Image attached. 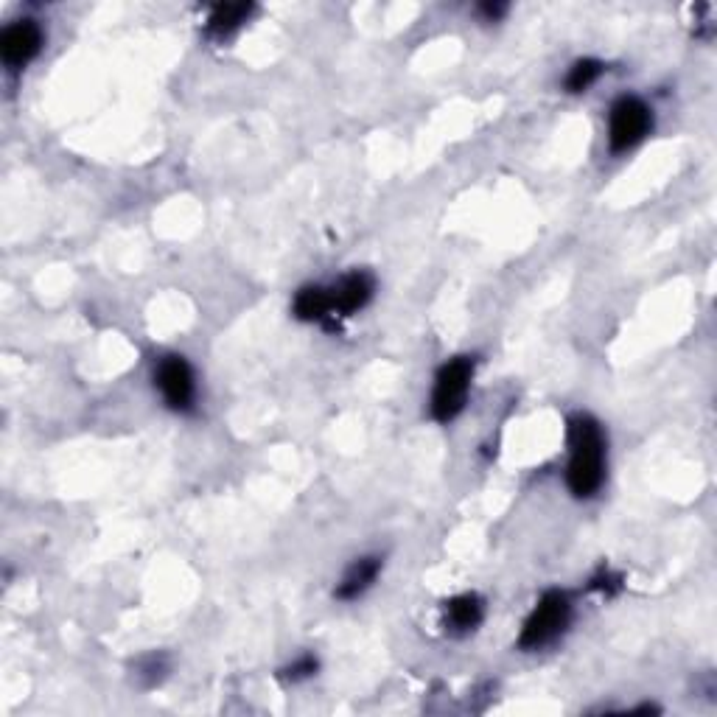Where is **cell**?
I'll return each instance as SVG.
<instances>
[{"label":"cell","instance_id":"277c9868","mask_svg":"<svg viewBox=\"0 0 717 717\" xmlns=\"http://www.w3.org/2000/svg\"><path fill=\"white\" fill-rule=\"evenodd\" d=\"M653 124V115L645 101L636 96H625L611 107L608 115V143L611 152H628L645 138Z\"/></svg>","mask_w":717,"mask_h":717},{"label":"cell","instance_id":"ba28073f","mask_svg":"<svg viewBox=\"0 0 717 717\" xmlns=\"http://www.w3.org/2000/svg\"><path fill=\"white\" fill-rule=\"evenodd\" d=\"M485 605L477 594H460L446 603V628L451 633H471L482 622Z\"/></svg>","mask_w":717,"mask_h":717},{"label":"cell","instance_id":"8fae6325","mask_svg":"<svg viewBox=\"0 0 717 717\" xmlns=\"http://www.w3.org/2000/svg\"><path fill=\"white\" fill-rule=\"evenodd\" d=\"M331 295L323 286H306L300 289L295 297V317L303 323H314V320H325L331 317Z\"/></svg>","mask_w":717,"mask_h":717},{"label":"cell","instance_id":"7a4b0ae2","mask_svg":"<svg viewBox=\"0 0 717 717\" xmlns=\"http://www.w3.org/2000/svg\"><path fill=\"white\" fill-rule=\"evenodd\" d=\"M569 619H572V600H569V594H563V591H547L533 608V614L524 622L519 636V647L521 650L547 647L549 642H555V639L566 631Z\"/></svg>","mask_w":717,"mask_h":717},{"label":"cell","instance_id":"9c48e42d","mask_svg":"<svg viewBox=\"0 0 717 717\" xmlns=\"http://www.w3.org/2000/svg\"><path fill=\"white\" fill-rule=\"evenodd\" d=\"M381 572V558H359V561L353 563L351 569L345 572L342 577V583L337 586V597L339 600H356V597H362L370 586H373V580L379 577Z\"/></svg>","mask_w":717,"mask_h":717},{"label":"cell","instance_id":"8992f818","mask_svg":"<svg viewBox=\"0 0 717 717\" xmlns=\"http://www.w3.org/2000/svg\"><path fill=\"white\" fill-rule=\"evenodd\" d=\"M43 48V29L34 20H17L0 34V57L6 68H26Z\"/></svg>","mask_w":717,"mask_h":717},{"label":"cell","instance_id":"3957f363","mask_svg":"<svg viewBox=\"0 0 717 717\" xmlns=\"http://www.w3.org/2000/svg\"><path fill=\"white\" fill-rule=\"evenodd\" d=\"M474 379V359L457 356L437 370L435 390H432V418L440 423L454 421L463 412Z\"/></svg>","mask_w":717,"mask_h":717},{"label":"cell","instance_id":"52a82bcc","mask_svg":"<svg viewBox=\"0 0 717 717\" xmlns=\"http://www.w3.org/2000/svg\"><path fill=\"white\" fill-rule=\"evenodd\" d=\"M373 289H376V283H373V278H370L367 272H351V275H345L337 286L328 289V295H331V311L339 314V317H351V314L365 309L367 303H370Z\"/></svg>","mask_w":717,"mask_h":717},{"label":"cell","instance_id":"5b68a950","mask_svg":"<svg viewBox=\"0 0 717 717\" xmlns=\"http://www.w3.org/2000/svg\"><path fill=\"white\" fill-rule=\"evenodd\" d=\"M155 384L163 401L169 404L174 412H191L194 401H197V381H194V370L185 362L183 356H166L157 365Z\"/></svg>","mask_w":717,"mask_h":717},{"label":"cell","instance_id":"5bb4252c","mask_svg":"<svg viewBox=\"0 0 717 717\" xmlns=\"http://www.w3.org/2000/svg\"><path fill=\"white\" fill-rule=\"evenodd\" d=\"M591 586H594V589H603V591H617L619 586H622V577L608 575V572H605V575L597 577V580H594Z\"/></svg>","mask_w":717,"mask_h":717},{"label":"cell","instance_id":"6da1fadb","mask_svg":"<svg viewBox=\"0 0 717 717\" xmlns=\"http://www.w3.org/2000/svg\"><path fill=\"white\" fill-rule=\"evenodd\" d=\"M605 479V435L603 426L591 415L577 412L569 418V491L589 499L603 488Z\"/></svg>","mask_w":717,"mask_h":717},{"label":"cell","instance_id":"4fadbf2b","mask_svg":"<svg viewBox=\"0 0 717 717\" xmlns=\"http://www.w3.org/2000/svg\"><path fill=\"white\" fill-rule=\"evenodd\" d=\"M317 673V659H311V656H303L300 661H295L292 667H286L283 670V678H289V681H303V678H309V675Z\"/></svg>","mask_w":717,"mask_h":717},{"label":"cell","instance_id":"7c38bea8","mask_svg":"<svg viewBox=\"0 0 717 717\" xmlns=\"http://www.w3.org/2000/svg\"><path fill=\"white\" fill-rule=\"evenodd\" d=\"M605 71V65L600 62V59H580V62H575L572 65V71H569V76H566V90L569 93H583V90H589L600 76H603Z\"/></svg>","mask_w":717,"mask_h":717},{"label":"cell","instance_id":"30bf717a","mask_svg":"<svg viewBox=\"0 0 717 717\" xmlns=\"http://www.w3.org/2000/svg\"><path fill=\"white\" fill-rule=\"evenodd\" d=\"M253 15V6L250 3H219L213 6L211 17H208V34L216 40H225L233 31L241 29Z\"/></svg>","mask_w":717,"mask_h":717},{"label":"cell","instance_id":"9a60e30c","mask_svg":"<svg viewBox=\"0 0 717 717\" xmlns=\"http://www.w3.org/2000/svg\"><path fill=\"white\" fill-rule=\"evenodd\" d=\"M479 12L488 17V20H499V17L507 12V6L505 3H482V6H479Z\"/></svg>","mask_w":717,"mask_h":717}]
</instances>
